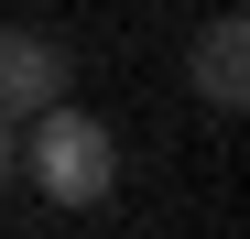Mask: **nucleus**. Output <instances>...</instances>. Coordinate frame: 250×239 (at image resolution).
Returning a JSON list of instances; mask_svg holds the SVG:
<instances>
[{
  "instance_id": "nucleus-1",
  "label": "nucleus",
  "mask_w": 250,
  "mask_h": 239,
  "mask_svg": "<svg viewBox=\"0 0 250 239\" xmlns=\"http://www.w3.org/2000/svg\"><path fill=\"white\" fill-rule=\"evenodd\" d=\"M22 185L44 196V207H98V196L120 185V141H109V120H87L76 98L33 109V120H22Z\"/></svg>"
},
{
  "instance_id": "nucleus-3",
  "label": "nucleus",
  "mask_w": 250,
  "mask_h": 239,
  "mask_svg": "<svg viewBox=\"0 0 250 239\" xmlns=\"http://www.w3.org/2000/svg\"><path fill=\"white\" fill-rule=\"evenodd\" d=\"M185 87H196L207 109H239V98H250V33H239V11H218V22L185 44Z\"/></svg>"
},
{
  "instance_id": "nucleus-4",
  "label": "nucleus",
  "mask_w": 250,
  "mask_h": 239,
  "mask_svg": "<svg viewBox=\"0 0 250 239\" xmlns=\"http://www.w3.org/2000/svg\"><path fill=\"white\" fill-rule=\"evenodd\" d=\"M0 185H22V131L0 120Z\"/></svg>"
},
{
  "instance_id": "nucleus-2",
  "label": "nucleus",
  "mask_w": 250,
  "mask_h": 239,
  "mask_svg": "<svg viewBox=\"0 0 250 239\" xmlns=\"http://www.w3.org/2000/svg\"><path fill=\"white\" fill-rule=\"evenodd\" d=\"M65 44H55V33H0V120H11V131H22V120L33 109H55L65 98Z\"/></svg>"
}]
</instances>
